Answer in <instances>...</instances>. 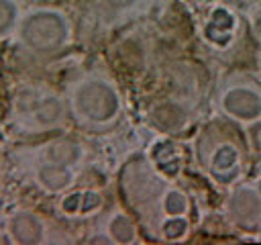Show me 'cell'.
<instances>
[{"instance_id":"1","label":"cell","mask_w":261,"mask_h":245,"mask_svg":"<svg viewBox=\"0 0 261 245\" xmlns=\"http://www.w3.org/2000/svg\"><path fill=\"white\" fill-rule=\"evenodd\" d=\"M65 100L73 120L92 133L112 129L120 120L124 108L116 82L98 69L75 78L67 88Z\"/></svg>"},{"instance_id":"2","label":"cell","mask_w":261,"mask_h":245,"mask_svg":"<svg viewBox=\"0 0 261 245\" xmlns=\"http://www.w3.org/2000/svg\"><path fill=\"white\" fill-rule=\"evenodd\" d=\"M73 41L69 14L55 6H33L22 12L14 43L31 59H47L63 53Z\"/></svg>"},{"instance_id":"3","label":"cell","mask_w":261,"mask_h":245,"mask_svg":"<svg viewBox=\"0 0 261 245\" xmlns=\"http://www.w3.org/2000/svg\"><path fill=\"white\" fill-rule=\"evenodd\" d=\"M67 100L45 86H22L12 98V122L24 133H47L67 122Z\"/></svg>"},{"instance_id":"4","label":"cell","mask_w":261,"mask_h":245,"mask_svg":"<svg viewBox=\"0 0 261 245\" xmlns=\"http://www.w3.org/2000/svg\"><path fill=\"white\" fill-rule=\"evenodd\" d=\"M218 110L241 122L249 125L261 118V82L249 80L245 76H234L220 84L216 94Z\"/></svg>"},{"instance_id":"5","label":"cell","mask_w":261,"mask_h":245,"mask_svg":"<svg viewBox=\"0 0 261 245\" xmlns=\"http://www.w3.org/2000/svg\"><path fill=\"white\" fill-rule=\"evenodd\" d=\"M202 165L208 176L218 184H232L243 172V153L234 141L214 139L202 155Z\"/></svg>"},{"instance_id":"6","label":"cell","mask_w":261,"mask_h":245,"mask_svg":"<svg viewBox=\"0 0 261 245\" xmlns=\"http://www.w3.org/2000/svg\"><path fill=\"white\" fill-rule=\"evenodd\" d=\"M224 212L232 225L241 229H257L261 225V194L257 186L241 184L232 188L224 200Z\"/></svg>"},{"instance_id":"7","label":"cell","mask_w":261,"mask_h":245,"mask_svg":"<svg viewBox=\"0 0 261 245\" xmlns=\"http://www.w3.org/2000/svg\"><path fill=\"white\" fill-rule=\"evenodd\" d=\"M6 235L18 245H37L49 239L47 220L35 210H16L6 220Z\"/></svg>"},{"instance_id":"8","label":"cell","mask_w":261,"mask_h":245,"mask_svg":"<svg viewBox=\"0 0 261 245\" xmlns=\"http://www.w3.org/2000/svg\"><path fill=\"white\" fill-rule=\"evenodd\" d=\"M33 174V182L47 194H65L73 188L77 172L75 167L69 165H57V163H49V161H33L31 167Z\"/></svg>"},{"instance_id":"9","label":"cell","mask_w":261,"mask_h":245,"mask_svg":"<svg viewBox=\"0 0 261 245\" xmlns=\"http://www.w3.org/2000/svg\"><path fill=\"white\" fill-rule=\"evenodd\" d=\"M35 159L77 169L86 161V147L71 137H57L39 145V149L35 151Z\"/></svg>"},{"instance_id":"10","label":"cell","mask_w":261,"mask_h":245,"mask_svg":"<svg viewBox=\"0 0 261 245\" xmlns=\"http://www.w3.org/2000/svg\"><path fill=\"white\" fill-rule=\"evenodd\" d=\"M153 0H94V12L102 27H118L145 12Z\"/></svg>"},{"instance_id":"11","label":"cell","mask_w":261,"mask_h":245,"mask_svg":"<svg viewBox=\"0 0 261 245\" xmlns=\"http://www.w3.org/2000/svg\"><path fill=\"white\" fill-rule=\"evenodd\" d=\"M59 208L67 216H88L102 208V196L96 190H82L69 192L61 198Z\"/></svg>"},{"instance_id":"12","label":"cell","mask_w":261,"mask_h":245,"mask_svg":"<svg viewBox=\"0 0 261 245\" xmlns=\"http://www.w3.org/2000/svg\"><path fill=\"white\" fill-rule=\"evenodd\" d=\"M151 120H153V125L157 129L167 131V133H175L186 125L188 110H186V106L181 102L165 100V102H159L151 110Z\"/></svg>"},{"instance_id":"13","label":"cell","mask_w":261,"mask_h":245,"mask_svg":"<svg viewBox=\"0 0 261 245\" xmlns=\"http://www.w3.org/2000/svg\"><path fill=\"white\" fill-rule=\"evenodd\" d=\"M104 233H106L108 241L120 243V245L139 241V229H137L135 220L130 218V214H126L124 210H114L108 214Z\"/></svg>"},{"instance_id":"14","label":"cell","mask_w":261,"mask_h":245,"mask_svg":"<svg viewBox=\"0 0 261 245\" xmlns=\"http://www.w3.org/2000/svg\"><path fill=\"white\" fill-rule=\"evenodd\" d=\"M22 12L18 0H0V43L14 37Z\"/></svg>"},{"instance_id":"15","label":"cell","mask_w":261,"mask_h":245,"mask_svg":"<svg viewBox=\"0 0 261 245\" xmlns=\"http://www.w3.org/2000/svg\"><path fill=\"white\" fill-rule=\"evenodd\" d=\"M245 137L247 145L255 155H261V118L245 125Z\"/></svg>"},{"instance_id":"16","label":"cell","mask_w":261,"mask_h":245,"mask_svg":"<svg viewBox=\"0 0 261 245\" xmlns=\"http://www.w3.org/2000/svg\"><path fill=\"white\" fill-rule=\"evenodd\" d=\"M249 24H251V33L257 39V43L261 45V6L251 8L249 12Z\"/></svg>"},{"instance_id":"17","label":"cell","mask_w":261,"mask_h":245,"mask_svg":"<svg viewBox=\"0 0 261 245\" xmlns=\"http://www.w3.org/2000/svg\"><path fill=\"white\" fill-rule=\"evenodd\" d=\"M257 78H259V82H261V53L257 55Z\"/></svg>"},{"instance_id":"18","label":"cell","mask_w":261,"mask_h":245,"mask_svg":"<svg viewBox=\"0 0 261 245\" xmlns=\"http://www.w3.org/2000/svg\"><path fill=\"white\" fill-rule=\"evenodd\" d=\"M255 186H257V190H259V194H261V176H259V180H257V184H255Z\"/></svg>"},{"instance_id":"19","label":"cell","mask_w":261,"mask_h":245,"mask_svg":"<svg viewBox=\"0 0 261 245\" xmlns=\"http://www.w3.org/2000/svg\"><path fill=\"white\" fill-rule=\"evenodd\" d=\"M0 192H2V182H0Z\"/></svg>"}]
</instances>
